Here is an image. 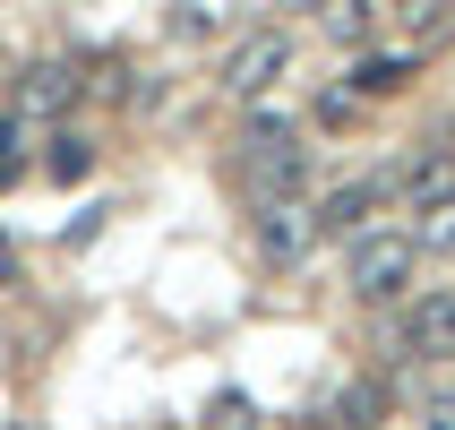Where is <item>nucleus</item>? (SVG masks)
<instances>
[{
    "instance_id": "nucleus-1",
    "label": "nucleus",
    "mask_w": 455,
    "mask_h": 430,
    "mask_svg": "<svg viewBox=\"0 0 455 430\" xmlns=\"http://www.w3.org/2000/svg\"><path fill=\"white\" fill-rule=\"evenodd\" d=\"M241 181H250V199H301L309 181V155H301V129L283 121V112H250L241 129Z\"/></svg>"
},
{
    "instance_id": "nucleus-2",
    "label": "nucleus",
    "mask_w": 455,
    "mask_h": 430,
    "mask_svg": "<svg viewBox=\"0 0 455 430\" xmlns=\"http://www.w3.org/2000/svg\"><path fill=\"white\" fill-rule=\"evenodd\" d=\"M412 232H361L353 258H344V276H353L361 302H404V284H412Z\"/></svg>"
},
{
    "instance_id": "nucleus-3",
    "label": "nucleus",
    "mask_w": 455,
    "mask_h": 430,
    "mask_svg": "<svg viewBox=\"0 0 455 430\" xmlns=\"http://www.w3.org/2000/svg\"><path fill=\"white\" fill-rule=\"evenodd\" d=\"M283 69H292V35H283V26H258V35H241V44L224 52V95L258 103Z\"/></svg>"
},
{
    "instance_id": "nucleus-4",
    "label": "nucleus",
    "mask_w": 455,
    "mask_h": 430,
    "mask_svg": "<svg viewBox=\"0 0 455 430\" xmlns=\"http://www.w3.org/2000/svg\"><path fill=\"white\" fill-rule=\"evenodd\" d=\"M250 241L267 267H301L309 250H318V215H309V199H267L250 215Z\"/></svg>"
},
{
    "instance_id": "nucleus-5",
    "label": "nucleus",
    "mask_w": 455,
    "mask_h": 430,
    "mask_svg": "<svg viewBox=\"0 0 455 430\" xmlns=\"http://www.w3.org/2000/svg\"><path fill=\"white\" fill-rule=\"evenodd\" d=\"M395 353H404V361H447L455 353V284L404 302V319H395Z\"/></svg>"
},
{
    "instance_id": "nucleus-6",
    "label": "nucleus",
    "mask_w": 455,
    "mask_h": 430,
    "mask_svg": "<svg viewBox=\"0 0 455 430\" xmlns=\"http://www.w3.org/2000/svg\"><path fill=\"white\" fill-rule=\"evenodd\" d=\"M77 95H86L77 61H26V69H18V112H26V121H60Z\"/></svg>"
},
{
    "instance_id": "nucleus-7",
    "label": "nucleus",
    "mask_w": 455,
    "mask_h": 430,
    "mask_svg": "<svg viewBox=\"0 0 455 430\" xmlns=\"http://www.w3.org/2000/svg\"><path fill=\"white\" fill-rule=\"evenodd\" d=\"M387 199L412 207V215H421V207H438V199H455V147H438V138H430L404 173H387Z\"/></svg>"
},
{
    "instance_id": "nucleus-8",
    "label": "nucleus",
    "mask_w": 455,
    "mask_h": 430,
    "mask_svg": "<svg viewBox=\"0 0 455 430\" xmlns=\"http://www.w3.org/2000/svg\"><path fill=\"white\" fill-rule=\"evenodd\" d=\"M379 207H387V173H379V181H344V190H327L309 215H318V241H327V232H335V241H361Z\"/></svg>"
},
{
    "instance_id": "nucleus-9",
    "label": "nucleus",
    "mask_w": 455,
    "mask_h": 430,
    "mask_svg": "<svg viewBox=\"0 0 455 430\" xmlns=\"http://www.w3.org/2000/svg\"><path fill=\"white\" fill-rule=\"evenodd\" d=\"M412 86V52H361L353 77H344V95L353 103H379V95H404Z\"/></svg>"
},
{
    "instance_id": "nucleus-10",
    "label": "nucleus",
    "mask_w": 455,
    "mask_h": 430,
    "mask_svg": "<svg viewBox=\"0 0 455 430\" xmlns=\"http://www.w3.org/2000/svg\"><path fill=\"white\" fill-rule=\"evenodd\" d=\"M387 396H395L387 379H353V387H335L327 422H335V430H379V422H387Z\"/></svg>"
},
{
    "instance_id": "nucleus-11",
    "label": "nucleus",
    "mask_w": 455,
    "mask_h": 430,
    "mask_svg": "<svg viewBox=\"0 0 455 430\" xmlns=\"http://www.w3.org/2000/svg\"><path fill=\"white\" fill-rule=\"evenodd\" d=\"M52 155H35V164H44V181H86L95 173V138H86V129H60V138H44Z\"/></svg>"
},
{
    "instance_id": "nucleus-12",
    "label": "nucleus",
    "mask_w": 455,
    "mask_h": 430,
    "mask_svg": "<svg viewBox=\"0 0 455 430\" xmlns=\"http://www.w3.org/2000/svg\"><path fill=\"white\" fill-rule=\"evenodd\" d=\"M35 121H26V112H0V190H9V181H26V164H35Z\"/></svg>"
},
{
    "instance_id": "nucleus-13",
    "label": "nucleus",
    "mask_w": 455,
    "mask_h": 430,
    "mask_svg": "<svg viewBox=\"0 0 455 430\" xmlns=\"http://www.w3.org/2000/svg\"><path fill=\"white\" fill-rule=\"evenodd\" d=\"M198 430H267V413H258V396H241V387H215Z\"/></svg>"
},
{
    "instance_id": "nucleus-14",
    "label": "nucleus",
    "mask_w": 455,
    "mask_h": 430,
    "mask_svg": "<svg viewBox=\"0 0 455 430\" xmlns=\"http://www.w3.org/2000/svg\"><path fill=\"white\" fill-rule=\"evenodd\" d=\"M318 35L327 44H361L370 35V0H318Z\"/></svg>"
},
{
    "instance_id": "nucleus-15",
    "label": "nucleus",
    "mask_w": 455,
    "mask_h": 430,
    "mask_svg": "<svg viewBox=\"0 0 455 430\" xmlns=\"http://www.w3.org/2000/svg\"><path fill=\"white\" fill-rule=\"evenodd\" d=\"M138 77H147V69H138V61H121V52H103V61H95V77H86V95L138 103Z\"/></svg>"
},
{
    "instance_id": "nucleus-16",
    "label": "nucleus",
    "mask_w": 455,
    "mask_h": 430,
    "mask_svg": "<svg viewBox=\"0 0 455 430\" xmlns=\"http://www.w3.org/2000/svg\"><path fill=\"white\" fill-rule=\"evenodd\" d=\"M412 250H438V258H455V199L421 207V224H412Z\"/></svg>"
},
{
    "instance_id": "nucleus-17",
    "label": "nucleus",
    "mask_w": 455,
    "mask_h": 430,
    "mask_svg": "<svg viewBox=\"0 0 455 430\" xmlns=\"http://www.w3.org/2000/svg\"><path fill=\"white\" fill-rule=\"evenodd\" d=\"M164 35H172V44H206V35H215V9H206V0H172V9H164Z\"/></svg>"
},
{
    "instance_id": "nucleus-18",
    "label": "nucleus",
    "mask_w": 455,
    "mask_h": 430,
    "mask_svg": "<svg viewBox=\"0 0 455 430\" xmlns=\"http://www.w3.org/2000/svg\"><path fill=\"white\" fill-rule=\"evenodd\" d=\"M447 9H455V0H412L404 35H412V44H438V35H447Z\"/></svg>"
},
{
    "instance_id": "nucleus-19",
    "label": "nucleus",
    "mask_w": 455,
    "mask_h": 430,
    "mask_svg": "<svg viewBox=\"0 0 455 430\" xmlns=\"http://www.w3.org/2000/svg\"><path fill=\"white\" fill-rule=\"evenodd\" d=\"M353 112H361V103L344 95V86H335V95H318V121H327V129H335V121H353Z\"/></svg>"
},
{
    "instance_id": "nucleus-20",
    "label": "nucleus",
    "mask_w": 455,
    "mask_h": 430,
    "mask_svg": "<svg viewBox=\"0 0 455 430\" xmlns=\"http://www.w3.org/2000/svg\"><path fill=\"white\" fill-rule=\"evenodd\" d=\"M430 430H455V387H430Z\"/></svg>"
},
{
    "instance_id": "nucleus-21",
    "label": "nucleus",
    "mask_w": 455,
    "mask_h": 430,
    "mask_svg": "<svg viewBox=\"0 0 455 430\" xmlns=\"http://www.w3.org/2000/svg\"><path fill=\"white\" fill-rule=\"evenodd\" d=\"M18 284V250H9V232H0V293Z\"/></svg>"
},
{
    "instance_id": "nucleus-22",
    "label": "nucleus",
    "mask_w": 455,
    "mask_h": 430,
    "mask_svg": "<svg viewBox=\"0 0 455 430\" xmlns=\"http://www.w3.org/2000/svg\"><path fill=\"white\" fill-rule=\"evenodd\" d=\"M0 430H44V422H0Z\"/></svg>"
}]
</instances>
